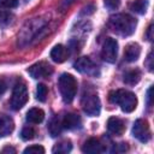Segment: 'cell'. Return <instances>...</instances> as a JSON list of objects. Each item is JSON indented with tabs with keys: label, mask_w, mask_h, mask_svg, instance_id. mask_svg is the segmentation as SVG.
Listing matches in <instances>:
<instances>
[{
	"label": "cell",
	"mask_w": 154,
	"mask_h": 154,
	"mask_svg": "<svg viewBox=\"0 0 154 154\" xmlns=\"http://www.w3.org/2000/svg\"><path fill=\"white\" fill-rule=\"evenodd\" d=\"M108 25L113 32L120 36H130L136 29V19L128 13H117L111 16Z\"/></svg>",
	"instance_id": "obj_1"
},
{
	"label": "cell",
	"mask_w": 154,
	"mask_h": 154,
	"mask_svg": "<svg viewBox=\"0 0 154 154\" xmlns=\"http://www.w3.org/2000/svg\"><path fill=\"white\" fill-rule=\"evenodd\" d=\"M109 101L112 103L119 105L122 111L125 113L132 112L137 106V97L132 91L125 90V89H117L109 93L108 96Z\"/></svg>",
	"instance_id": "obj_2"
},
{
	"label": "cell",
	"mask_w": 154,
	"mask_h": 154,
	"mask_svg": "<svg viewBox=\"0 0 154 154\" xmlns=\"http://www.w3.org/2000/svg\"><path fill=\"white\" fill-rule=\"evenodd\" d=\"M58 87H59V90H60V94H61V97H63L64 102L70 103L75 99L76 93H77V81H76V78L70 73H63L59 77Z\"/></svg>",
	"instance_id": "obj_3"
},
{
	"label": "cell",
	"mask_w": 154,
	"mask_h": 154,
	"mask_svg": "<svg viewBox=\"0 0 154 154\" xmlns=\"http://www.w3.org/2000/svg\"><path fill=\"white\" fill-rule=\"evenodd\" d=\"M82 108L90 117H95L100 113L101 102H100V99H99V96L95 91L88 90L83 94V96H82Z\"/></svg>",
	"instance_id": "obj_4"
},
{
	"label": "cell",
	"mask_w": 154,
	"mask_h": 154,
	"mask_svg": "<svg viewBox=\"0 0 154 154\" xmlns=\"http://www.w3.org/2000/svg\"><path fill=\"white\" fill-rule=\"evenodd\" d=\"M28 101V89L25 87L24 83H17L13 88V91H12V96H11V107L14 109V111H18Z\"/></svg>",
	"instance_id": "obj_5"
},
{
	"label": "cell",
	"mask_w": 154,
	"mask_h": 154,
	"mask_svg": "<svg viewBox=\"0 0 154 154\" xmlns=\"http://www.w3.org/2000/svg\"><path fill=\"white\" fill-rule=\"evenodd\" d=\"M75 69L81 72L84 73L87 76H91V77H96L100 75L99 67L96 66V64L88 57H82L79 58L76 63H75Z\"/></svg>",
	"instance_id": "obj_6"
},
{
	"label": "cell",
	"mask_w": 154,
	"mask_h": 154,
	"mask_svg": "<svg viewBox=\"0 0 154 154\" xmlns=\"http://www.w3.org/2000/svg\"><path fill=\"white\" fill-rule=\"evenodd\" d=\"M117 54H118V42L112 37H107L102 45V51H101L102 59L109 64H113L117 60Z\"/></svg>",
	"instance_id": "obj_7"
},
{
	"label": "cell",
	"mask_w": 154,
	"mask_h": 154,
	"mask_svg": "<svg viewBox=\"0 0 154 154\" xmlns=\"http://www.w3.org/2000/svg\"><path fill=\"white\" fill-rule=\"evenodd\" d=\"M132 135L142 143L148 142L150 140V129L148 122L143 119H137L132 126Z\"/></svg>",
	"instance_id": "obj_8"
},
{
	"label": "cell",
	"mask_w": 154,
	"mask_h": 154,
	"mask_svg": "<svg viewBox=\"0 0 154 154\" xmlns=\"http://www.w3.org/2000/svg\"><path fill=\"white\" fill-rule=\"evenodd\" d=\"M53 72V69L52 66L46 63V61H38L36 64H34L32 66H30L28 69V73L35 78V79H38V78H46L48 76H51Z\"/></svg>",
	"instance_id": "obj_9"
},
{
	"label": "cell",
	"mask_w": 154,
	"mask_h": 154,
	"mask_svg": "<svg viewBox=\"0 0 154 154\" xmlns=\"http://www.w3.org/2000/svg\"><path fill=\"white\" fill-rule=\"evenodd\" d=\"M61 124H63V128H64V129L75 130V129L81 128L82 120H81L79 116H77V114H75V113H67V114H65V116L63 117Z\"/></svg>",
	"instance_id": "obj_10"
},
{
	"label": "cell",
	"mask_w": 154,
	"mask_h": 154,
	"mask_svg": "<svg viewBox=\"0 0 154 154\" xmlns=\"http://www.w3.org/2000/svg\"><path fill=\"white\" fill-rule=\"evenodd\" d=\"M107 129L111 134L116 135V136H120L123 135L124 130H125V125L124 122L117 117H111L107 120Z\"/></svg>",
	"instance_id": "obj_11"
},
{
	"label": "cell",
	"mask_w": 154,
	"mask_h": 154,
	"mask_svg": "<svg viewBox=\"0 0 154 154\" xmlns=\"http://www.w3.org/2000/svg\"><path fill=\"white\" fill-rule=\"evenodd\" d=\"M82 152L83 153H88V154H97V153L103 152V147H102V144H101V142L99 140L89 138L82 146Z\"/></svg>",
	"instance_id": "obj_12"
},
{
	"label": "cell",
	"mask_w": 154,
	"mask_h": 154,
	"mask_svg": "<svg viewBox=\"0 0 154 154\" xmlns=\"http://www.w3.org/2000/svg\"><path fill=\"white\" fill-rule=\"evenodd\" d=\"M69 57V51L65 46L63 45H57L52 51H51V58L54 63H64Z\"/></svg>",
	"instance_id": "obj_13"
},
{
	"label": "cell",
	"mask_w": 154,
	"mask_h": 154,
	"mask_svg": "<svg viewBox=\"0 0 154 154\" xmlns=\"http://www.w3.org/2000/svg\"><path fill=\"white\" fill-rule=\"evenodd\" d=\"M140 54H141V47L137 45V43H129L126 47H125V51H124V58L126 61L129 63H132V61H136L138 58H140Z\"/></svg>",
	"instance_id": "obj_14"
},
{
	"label": "cell",
	"mask_w": 154,
	"mask_h": 154,
	"mask_svg": "<svg viewBox=\"0 0 154 154\" xmlns=\"http://www.w3.org/2000/svg\"><path fill=\"white\" fill-rule=\"evenodd\" d=\"M14 129V123L11 117L0 114V137L10 135Z\"/></svg>",
	"instance_id": "obj_15"
},
{
	"label": "cell",
	"mask_w": 154,
	"mask_h": 154,
	"mask_svg": "<svg viewBox=\"0 0 154 154\" xmlns=\"http://www.w3.org/2000/svg\"><path fill=\"white\" fill-rule=\"evenodd\" d=\"M45 119V112L41 108H30L26 112V120L31 124H40Z\"/></svg>",
	"instance_id": "obj_16"
},
{
	"label": "cell",
	"mask_w": 154,
	"mask_h": 154,
	"mask_svg": "<svg viewBox=\"0 0 154 154\" xmlns=\"http://www.w3.org/2000/svg\"><path fill=\"white\" fill-rule=\"evenodd\" d=\"M63 129L64 128H63V124H61V119L59 117H54L51 120L49 125H48V131H49V134H51L52 137L59 136L61 134V130Z\"/></svg>",
	"instance_id": "obj_17"
},
{
	"label": "cell",
	"mask_w": 154,
	"mask_h": 154,
	"mask_svg": "<svg viewBox=\"0 0 154 154\" xmlns=\"http://www.w3.org/2000/svg\"><path fill=\"white\" fill-rule=\"evenodd\" d=\"M141 79V72L138 70H130L128 72L124 73V83L129 84V85H135L138 83V81Z\"/></svg>",
	"instance_id": "obj_18"
},
{
	"label": "cell",
	"mask_w": 154,
	"mask_h": 154,
	"mask_svg": "<svg viewBox=\"0 0 154 154\" xmlns=\"http://www.w3.org/2000/svg\"><path fill=\"white\" fill-rule=\"evenodd\" d=\"M71 149H72L71 141L70 140H64V141H60L59 143H57L53 147L52 152L55 153V154H65V153H69Z\"/></svg>",
	"instance_id": "obj_19"
},
{
	"label": "cell",
	"mask_w": 154,
	"mask_h": 154,
	"mask_svg": "<svg viewBox=\"0 0 154 154\" xmlns=\"http://www.w3.org/2000/svg\"><path fill=\"white\" fill-rule=\"evenodd\" d=\"M148 7V1L147 0H135L130 4V8L131 11H134L135 13L138 14H144Z\"/></svg>",
	"instance_id": "obj_20"
},
{
	"label": "cell",
	"mask_w": 154,
	"mask_h": 154,
	"mask_svg": "<svg viewBox=\"0 0 154 154\" xmlns=\"http://www.w3.org/2000/svg\"><path fill=\"white\" fill-rule=\"evenodd\" d=\"M47 95H48V88L46 87V84L40 83L36 88V99L41 102H45L47 99Z\"/></svg>",
	"instance_id": "obj_21"
},
{
	"label": "cell",
	"mask_w": 154,
	"mask_h": 154,
	"mask_svg": "<svg viewBox=\"0 0 154 154\" xmlns=\"http://www.w3.org/2000/svg\"><path fill=\"white\" fill-rule=\"evenodd\" d=\"M35 136V130L34 128L31 126H25L22 129V132H20V137L24 140V141H29L31 138H34Z\"/></svg>",
	"instance_id": "obj_22"
},
{
	"label": "cell",
	"mask_w": 154,
	"mask_h": 154,
	"mask_svg": "<svg viewBox=\"0 0 154 154\" xmlns=\"http://www.w3.org/2000/svg\"><path fill=\"white\" fill-rule=\"evenodd\" d=\"M43 153H45V148L38 144H32L24 149V154H43Z\"/></svg>",
	"instance_id": "obj_23"
},
{
	"label": "cell",
	"mask_w": 154,
	"mask_h": 154,
	"mask_svg": "<svg viewBox=\"0 0 154 154\" xmlns=\"http://www.w3.org/2000/svg\"><path fill=\"white\" fill-rule=\"evenodd\" d=\"M18 5V0H0L1 8H14Z\"/></svg>",
	"instance_id": "obj_24"
},
{
	"label": "cell",
	"mask_w": 154,
	"mask_h": 154,
	"mask_svg": "<svg viewBox=\"0 0 154 154\" xmlns=\"http://www.w3.org/2000/svg\"><path fill=\"white\" fill-rule=\"evenodd\" d=\"M11 17H12V16H11L10 13L0 11V24H1V25H6V24H8V23L11 22Z\"/></svg>",
	"instance_id": "obj_25"
},
{
	"label": "cell",
	"mask_w": 154,
	"mask_h": 154,
	"mask_svg": "<svg viewBox=\"0 0 154 154\" xmlns=\"http://www.w3.org/2000/svg\"><path fill=\"white\" fill-rule=\"evenodd\" d=\"M120 0H105V5L108 8H117L119 6Z\"/></svg>",
	"instance_id": "obj_26"
},
{
	"label": "cell",
	"mask_w": 154,
	"mask_h": 154,
	"mask_svg": "<svg viewBox=\"0 0 154 154\" xmlns=\"http://www.w3.org/2000/svg\"><path fill=\"white\" fill-rule=\"evenodd\" d=\"M6 87H7V85H6V82L0 78V95L4 94V91L6 90Z\"/></svg>",
	"instance_id": "obj_27"
},
{
	"label": "cell",
	"mask_w": 154,
	"mask_h": 154,
	"mask_svg": "<svg viewBox=\"0 0 154 154\" xmlns=\"http://www.w3.org/2000/svg\"><path fill=\"white\" fill-rule=\"evenodd\" d=\"M152 90H153V88H149L148 89V93H147V100H148V106H150L152 105Z\"/></svg>",
	"instance_id": "obj_28"
},
{
	"label": "cell",
	"mask_w": 154,
	"mask_h": 154,
	"mask_svg": "<svg viewBox=\"0 0 154 154\" xmlns=\"http://www.w3.org/2000/svg\"><path fill=\"white\" fill-rule=\"evenodd\" d=\"M148 69H149V71L153 70V64H152V52L148 54Z\"/></svg>",
	"instance_id": "obj_29"
},
{
	"label": "cell",
	"mask_w": 154,
	"mask_h": 154,
	"mask_svg": "<svg viewBox=\"0 0 154 154\" xmlns=\"http://www.w3.org/2000/svg\"><path fill=\"white\" fill-rule=\"evenodd\" d=\"M152 30H153V25H149V28H148V34H147L148 40H149V41H152V40H153V38H152Z\"/></svg>",
	"instance_id": "obj_30"
},
{
	"label": "cell",
	"mask_w": 154,
	"mask_h": 154,
	"mask_svg": "<svg viewBox=\"0 0 154 154\" xmlns=\"http://www.w3.org/2000/svg\"><path fill=\"white\" fill-rule=\"evenodd\" d=\"M2 152H12V153H14V152H16V150H14V149H13V148H5V149H4V150H2Z\"/></svg>",
	"instance_id": "obj_31"
},
{
	"label": "cell",
	"mask_w": 154,
	"mask_h": 154,
	"mask_svg": "<svg viewBox=\"0 0 154 154\" xmlns=\"http://www.w3.org/2000/svg\"><path fill=\"white\" fill-rule=\"evenodd\" d=\"M72 1H75V0H65V1H64V2H65V4H66V5H69V4H71V2H72Z\"/></svg>",
	"instance_id": "obj_32"
}]
</instances>
